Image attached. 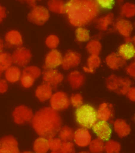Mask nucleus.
<instances>
[{
	"instance_id": "nucleus-39",
	"label": "nucleus",
	"mask_w": 135,
	"mask_h": 153,
	"mask_svg": "<svg viewBox=\"0 0 135 153\" xmlns=\"http://www.w3.org/2000/svg\"><path fill=\"white\" fill-rule=\"evenodd\" d=\"M75 152L74 144L72 142L62 141L59 153H74Z\"/></svg>"
},
{
	"instance_id": "nucleus-48",
	"label": "nucleus",
	"mask_w": 135,
	"mask_h": 153,
	"mask_svg": "<svg viewBox=\"0 0 135 153\" xmlns=\"http://www.w3.org/2000/svg\"><path fill=\"white\" fill-rule=\"evenodd\" d=\"M4 45L3 41L0 38V53L3 51Z\"/></svg>"
},
{
	"instance_id": "nucleus-28",
	"label": "nucleus",
	"mask_w": 135,
	"mask_h": 153,
	"mask_svg": "<svg viewBox=\"0 0 135 153\" xmlns=\"http://www.w3.org/2000/svg\"><path fill=\"white\" fill-rule=\"evenodd\" d=\"M102 45L101 42L97 39H92L86 44V49L90 55H99L102 50Z\"/></svg>"
},
{
	"instance_id": "nucleus-22",
	"label": "nucleus",
	"mask_w": 135,
	"mask_h": 153,
	"mask_svg": "<svg viewBox=\"0 0 135 153\" xmlns=\"http://www.w3.org/2000/svg\"><path fill=\"white\" fill-rule=\"evenodd\" d=\"M114 130L120 138L127 137L131 132V128L125 120L117 119L114 123Z\"/></svg>"
},
{
	"instance_id": "nucleus-40",
	"label": "nucleus",
	"mask_w": 135,
	"mask_h": 153,
	"mask_svg": "<svg viewBox=\"0 0 135 153\" xmlns=\"http://www.w3.org/2000/svg\"><path fill=\"white\" fill-rule=\"evenodd\" d=\"M70 101L72 105L77 108H79L83 104V97L79 94L72 95Z\"/></svg>"
},
{
	"instance_id": "nucleus-49",
	"label": "nucleus",
	"mask_w": 135,
	"mask_h": 153,
	"mask_svg": "<svg viewBox=\"0 0 135 153\" xmlns=\"http://www.w3.org/2000/svg\"><path fill=\"white\" fill-rule=\"evenodd\" d=\"M2 72H1V71H0V76H1V74H2Z\"/></svg>"
},
{
	"instance_id": "nucleus-4",
	"label": "nucleus",
	"mask_w": 135,
	"mask_h": 153,
	"mask_svg": "<svg viewBox=\"0 0 135 153\" xmlns=\"http://www.w3.org/2000/svg\"><path fill=\"white\" fill-rule=\"evenodd\" d=\"M50 15L48 8L43 6L36 5L32 8L27 16L30 22L38 26H43L49 20Z\"/></svg>"
},
{
	"instance_id": "nucleus-10",
	"label": "nucleus",
	"mask_w": 135,
	"mask_h": 153,
	"mask_svg": "<svg viewBox=\"0 0 135 153\" xmlns=\"http://www.w3.org/2000/svg\"><path fill=\"white\" fill-rule=\"evenodd\" d=\"M45 70L43 73L44 82L50 84L53 89H56L58 85L63 80V75L55 68H46Z\"/></svg>"
},
{
	"instance_id": "nucleus-13",
	"label": "nucleus",
	"mask_w": 135,
	"mask_h": 153,
	"mask_svg": "<svg viewBox=\"0 0 135 153\" xmlns=\"http://www.w3.org/2000/svg\"><path fill=\"white\" fill-rule=\"evenodd\" d=\"M62 59L63 56L60 51L56 49H52L46 56L44 69H54L61 65Z\"/></svg>"
},
{
	"instance_id": "nucleus-47",
	"label": "nucleus",
	"mask_w": 135,
	"mask_h": 153,
	"mask_svg": "<svg viewBox=\"0 0 135 153\" xmlns=\"http://www.w3.org/2000/svg\"><path fill=\"white\" fill-rule=\"evenodd\" d=\"M125 42L126 43H132L134 44L135 43V37H131V36L125 38Z\"/></svg>"
},
{
	"instance_id": "nucleus-14",
	"label": "nucleus",
	"mask_w": 135,
	"mask_h": 153,
	"mask_svg": "<svg viewBox=\"0 0 135 153\" xmlns=\"http://www.w3.org/2000/svg\"><path fill=\"white\" fill-rule=\"evenodd\" d=\"M5 42V45L7 48H18L22 46L23 44L22 36L15 30H12L6 33Z\"/></svg>"
},
{
	"instance_id": "nucleus-43",
	"label": "nucleus",
	"mask_w": 135,
	"mask_h": 153,
	"mask_svg": "<svg viewBox=\"0 0 135 153\" xmlns=\"http://www.w3.org/2000/svg\"><path fill=\"white\" fill-rule=\"evenodd\" d=\"M8 85L7 81L4 79H0V93L3 94L7 91Z\"/></svg>"
},
{
	"instance_id": "nucleus-42",
	"label": "nucleus",
	"mask_w": 135,
	"mask_h": 153,
	"mask_svg": "<svg viewBox=\"0 0 135 153\" xmlns=\"http://www.w3.org/2000/svg\"><path fill=\"white\" fill-rule=\"evenodd\" d=\"M126 73L130 76L135 78V62H133L130 64L126 68Z\"/></svg>"
},
{
	"instance_id": "nucleus-5",
	"label": "nucleus",
	"mask_w": 135,
	"mask_h": 153,
	"mask_svg": "<svg viewBox=\"0 0 135 153\" xmlns=\"http://www.w3.org/2000/svg\"><path fill=\"white\" fill-rule=\"evenodd\" d=\"M41 74V71L36 66L25 67L20 78L21 84L25 88L31 87L33 85L35 79L39 77Z\"/></svg>"
},
{
	"instance_id": "nucleus-3",
	"label": "nucleus",
	"mask_w": 135,
	"mask_h": 153,
	"mask_svg": "<svg viewBox=\"0 0 135 153\" xmlns=\"http://www.w3.org/2000/svg\"><path fill=\"white\" fill-rule=\"evenodd\" d=\"M75 114L77 122L83 128H91L98 120L97 111L89 105L78 108Z\"/></svg>"
},
{
	"instance_id": "nucleus-50",
	"label": "nucleus",
	"mask_w": 135,
	"mask_h": 153,
	"mask_svg": "<svg viewBox=\"0 0 135 153\" xmlns=\"http://www.w3.org/2000/svg\"><path fill=\"white\" fill-rule=\"evenodd\" d=\"M119 2H121V1H120V0H119Z\"/></svg>"
},
{
	"instance_id": "nucleus-12",
	"label": "nucleus",
	"mask_w": 135,
	"mask_h": 153,
	"mask_svg": "<svg viewBox=\"0 0 135 153\" xmlns=\"http://www.w3.org/2000/svg\"><path fill=\"white\" fill-rule=\"evenodd\" d=\"M92 130L98 138L103 141H107L110 138L112 130L107 121H97L93 126Z\"/></svg>"
},
{
	"instance_id": "nucleus-34",
	"label": "nucleus",
	"mask_w": 135,
	"mask_h": 153,
	"mask_svg": "<svg viewBox=\"0 0 135 153\" xmlns=\"http://www.w3.org/2000/svg\"><path fill=\"white\" fill-rule=\"evenodd\" d=\"M89 150L92 153H101L104 151V141L99 138L91 141L89 144Z\"/></svg>"
},
{
	"instance_id": "nucleus-17",
	"label": "nucleus",
	"mask_w": 135,
	"mask_h": 153,
	"mask_svg": "<svg viewBox=\"0 0 135 153\" xmlns=\"http://www.w3.org/2000/svg\"><path fill=\"white\" fill-rule=\"evenodd\" d=\"M116 30L119 34L126 38L131 36L134 29L133 24L127 19H119L115 24Z\"/></svg>"
},
{
	"instance_id": "nucleus-8",
	"label": "nucleus",
	"mask_w": 135,
	"mask_h": 153,
	"mask_svg": "<svg viewBox=\"0 0 135 153\" xmlns=\"http://www.w3.org/2000/svg\"><path fill=\"white\" fill-rule=\"evenodd\" d=\"M14 121L18 125H23L26 123L31 122L34 114L32 110L25 105H20L16 107L13 114Z\"/></svg>"
},
{
	"instance_id": "nucleus-38",
	"label": "nucleus",
	"mask_w": 135,
	"mask_h": 153,
	"mask_svg": "<svg viewBox=\"0 0 135 153\" xmlns=\"http://www.w3.org/2000/svg\"><path fill=\"white\" fill-rule=\"evenodd\" d=\"M118 77L113 74L107 78L106 84L107 88L109 90L114 91L117 88Z\"/></svg>"
},
{
	"instance_id": "nucleus-16",
	"label": "nucleus",
	"mask_w": 135,
	"mask_h": 153,
	"mask_svg": "<svg viewBox=\"0 0 135 153\" xmlns=\"http://www.w3.org/2000/svg\"><path fill=\"white\" fill-rule=\"evenodd\" d=\"M73 140L78 146L84 147L90 144L91 141V136L86 128H79L75 132Z\"/></svg>"
},
{
	"instance_id": "nucleus-24",
	"label": "nucleus",
	"mask_w": 135,
	"mask_h": 153,
	"mask_svg": "<svg viewBox=\"0 0 135 153\" xmlns=\"http://www.w3.org/2000/svg\"><path fill=\"white\" fill-rule=\"evenodd\" d=\"M101 59L99 55H90L88 58L86 66L83 67L86 73H93L100 65Z\"/></svg>"
},
{
	"instance_id": "nucleus-20",
	"label": "nucleus",
	"mask_w": 135,
	"mask_h": 153,
	"mask_svg": "<svg viewBox=\"0 0 135 153\" xmlns=\"http://www.w3.org/2000/svg\"><path fill=\"white\" fill-rule=\"evenodd\" d=\"M52 87L48 83L44 82L37 88L36 97L41 102H44L50 98L52 95Z\"/></svg>"
},
{
	"instance_id": "nucleus-2",
	"label": "nucleus",
	"mask_w": 135,
	"mask_h": 153,
	"mask_svg": "<svg viewBox=\"0 0 135 153\" xmlns=\"http://www.w3.org/2000/svg\"><path fill=\"white\" fill-rule=\"evenodd\" d=\"M31 121L36 133L40 137L47 139L55 137L62 125L61 116L50 107L39 109L34 115Z\"/></svg>"
},
{
	"instance_id": "nucleus-6",
	"label": "nucleus",
	"mask_w": 135,
	"mask_h": 153,
	"mask_svg": "<svg viewBox=\"0 0 135 153\" xmlns=\"http://www.w3.org/2000/svg\"><path fill=\"white\" fill-rule=\"evenodd\" d=\"M32 57L31 51L22 46L17 48L12 55L13 63L20 67H26L31 61Z\"/></svg>"
},
{
	"instance_id": "nucleus-33",
	"label": "nucleus",
	"mask_w": 135,
	"mask_h": 153,
	"mask_svg": "<svg viewBox=\"0 0 135 153\" xmlns=\"http://www.w3.org/2000/svg\"><path fill=\"white\" fill-rule=\"evenodd\" d=\"M75 35L77 41L81 43L89 42L90 39V32L84 27H77L75 30Z\"/></svg>"
},
{
	"instance_id": "nucleus-44",
	"label": "nucleus",
	"mask_w": 135,
	"mask_h": 153,
	"mask_svg": "<svg viewBox=\"0 0 135 153\" xmlns=\"http://www.w3.org/2000/svg\"><path fill=\"white\" fill-rule=\"evenodd\" d=\"M126 95H127V97L130 100L134 102L135 101V88L134 87L130 88Z\"/></svg>"
},
{
	"instance_id": "nucleus-25",
	"label": "nucleus",
	"mask_w": 135,
	"mask_h": 153,
	"mask_svg": "<svg viewBox=\"0 0 135 153\" xmlns=\"http://www.w3.org/2000/svg\"><path fill=\"white\" fill-rule=\"evenodd\" d=\"M66 4L63 0H49L47 3L48 10L55 14H65Z\"/></svg>"
},
{
	"instance_id": "nucleus-9",
	"label": "nucleus",
	"mask_w": 135,
	"mask_h": 153,
	"mask_svg": "<svg viewBox=\"0 0 135 153\" xmlns=\"http://www.w3.org/2000/svg\"><path fill=\"white\" fill-rule=\"evenodd\" d=\"M81 61V55L79 53L73 51H68L63 56L61 67L67 71L77 67Z\"/></svg>"
},
{
	"instance_id": "nucleus-45",
	"label": "nucleus",
	"mask_w": 135,
	"mask_h": 153,
	"mask_svg": "<svg viewBox=\"0 0 135 153\" xmlns=\"http://www.w3.org/2000/svg\"><path fill=\"white\" fill-rule=\"evenodd\" d=\"M7 16L6 9L4 7L0 5V23L3 21V19Z\"/></svg>"
},
{
	"instance_id": "nucleus-19",
	"label": "nucleus",
	"mask_w": 135,
	"mask_h": 153,
	"mask_svg": "<svg viewBox=\"0 0 135 153\" xmlns=\"http://www.w3.org/2000/svg\"><path fill=\"white\" fill-rule=\"evenodd\" d=\"M67 80L69 82L71 87L73 90L80 88L85 82L84 76L80 72L75 71L71 72L67 76Z\"/></svg>"
},
{
	"instance_id": "nucleus-7",
	"label": "nucleus",
	"mask_w": 135,
	"mask_h": 153,
	"mask_svg": "<svg viewBox=\"0 0 135 153\" xmlns=\"http://www.w3.org/2000/svg\"><path fill=\"white\" fill-rule=\"evenodd\" d=\"M50 99L51 108L56 111L66 110L70 105V101L68 96L62 91L55 93Z\"/></svg>"
},
{
	"instance_id": "nucleus-41",
	"label": "nucleus",
	"mask_w": 135,
	"mask_h": 153,
	"mask_svg": "<svg viewBox=\"0 0 135 153\" xmlns=\"http://www.w3.org/2000/svg\"><path fill=\"white\" fill-rule=\"evenodd\" d=\"M100 8L110 9L114 4V0H96Z\"/></svg>"
},
{
	"instance_id": "nucleus-36",
	"label": "nucleus",
	"mask_w": 135,
	"mask_h": 153,
	"mask_svg": "<svg viewBox=\"0 0 135 153\" xmlns=\"http://www.w3.org/2000/svg\"><path fill=\"white\" fill-rule=\"evenodd\" d=\"M49 149L52 153H59L61 148L62 141L60 138H50L48 139Z\"/></svg>"
},
{
	"instance_id": "nucleus-29",
	"label": "nucleus",
	"mask_w": 135,
	"mask_h": 153,
	"mask_svg": "<svg viewBox=\"0 0 135 153\" xmlns=\"http://www.w3.org/2000/svg\"><path fill=\"white\" fill-rule=\"evenodd\" d=\"M33 149L36 153H46L49 150V142L46 138L41 137L35 140Z\"/></svg>"
},
{
	"instance_id": "nucleus-46",
	"label": "nucleus",
	"mask_w": 135,
	"mask_h": 153,
	"mask_svg": "<svg viewBox=\"0 0 135 153\" xmlns=\"http://www.w3.org/2000/svg\"><path fill=\"white\" fill-rule=\"evenodd\" d=\"M22 1H26L30 7L32 8L36 6L37 1H40L41 0H22Z\"/></svg>"
},
{
	"instance_id": "nucleus-21",
	"label": "nucleus",
	"mask_w": 135,
	"mask_h": 153,
	"mask_svg": "<svg viewBox=\"0 0 135 153\" xmlns=\"http://www.w3.org/2000/svg\"><path fill=\"white\" fill-rule=\"evenodd\" d=\"M118 54L126 61L131 59L135 56L134 44L125 43L121 45L118 49Z\"/></svg>"
},
{
	"instance_id": "nucleus-26",
	"label": "nucleus",
	"mask_w": 135,
	"mask_h": 153,
	"mask_svg": "<svg viewBox=\"0 0 135 153\" xmlns=\"http://www.w3.org/2000/svg\"><path fill=\"white\" fill-rule=\"evenodd\" d=\"M5 71L6 79L10 83L18 81L21 76V71L20 68L16 66H11Z\"/></svg>"
},
{
	"instance_id": "nucleus-30",
	"label": "nucleus",
	"mask_w": 135,
	"mask_h": 153,
	"mask_svg": "<svg viewBox=\"0 0 135 153\" xmlns=\"http://www.w3.org/2000/svg\"><path fill=\"white\" fill-rule=\"evenodd\" d=\"M58 133L62 141L72 142L74 138L75 131L68 126H62Z\"/></svg>"
},
{
	"instance_id": "nucleus-32",
	"label": "nucleus",
	"mask_w": 135,
	"mask_h": 153,
	"mask_svg": "<svg viewBox=\"0 0 135 153\" xmlns=\"http://www.w3.org/2000/svg\"><path fill=\"white\" fill-rule=\"evenodd\" d=\"M120 15L126 18H131L135 14V6L134 4L126 2L122 6L120 9Z\"/></svg>"
},
{
	"instance_id": "nucleus-18",
	"label": "nucleus",
	"mask_w": 135,
	"mask_h": 153,
	"mask_svg": "<svg viewBox=\"0 0 135 153\" xmlns=\"http://www.w3.org/2000/svg\"><path fill=\"white\" fill-rule=\"evenodd\" d=\"M97 112L98 120L107 121L114 117V108L110 103H102L100 105Z\"/></svg>"
},
{
	"instance_id": "nucleus-1",
	"label": "nucleus",
	"mask_w": 135,
	"mask_h": 153,
	"mask_svg": "<svg viewBox=\"0 0 135 153\" xmlns=\"http://www.w3.org/2000/svg\"><path fill=\"white\" fill-rule=\"evenodd\" d=\"M100 9L96 0H69L65 14L72 26L84 27L96 19Z\"/></svg>"
},
{
	"instance_id": "nucleus-15",
	"label": "nucleus",
	"mask_w": 135,
	"mask_h": 153,
	"mask_svg": "<svg viewBox=\"0 0 135 153\" xmlns=\"http://www.w3.org/2000/svg\"><path fill=\"white\" fill-rule=\"evenodd\" d=\"M107 65L112 70H119L126 64V61L117 53L113 52L108 55L105 58Z\"/></svg>"
},
{
	"instance_id": "nucleus-37",
	"label": "nucleus",
	"mask_w": 135,
	"mask_h": 153,
	"mask_svg": "<svg viewBox=\"0 0 135 153\" xmlns=\"http://www.w3.org/2000/svg\"><path fill=\"white\" fill-rule=\"evenodd\" d=\"M60 42V39L57 36L52 34L47 37L45 40V44L49 49H56L58 46Z\"/></svg>"
},
{
	"instance_id": "nucleus-35",
	"label": "nucleus",
	"mask_w": 135,
	"mask_h": 153,
	"mask_svg": "<svg viewBox=\"0 0 135 153\" xmlns=\"http://www.w3.org/2000/svg\"><path fill=\"white\" fill-rule=\"evenodd\" d=\"M121 145L118 142L113 140H107L105 143L104 151L108 153H119L121 150Z\"/></svg>"
},
{
	"instance_id": "nucleus-11",
	"label": "nucleus",
	"mask_w": 135,
	"mask_h": 153,
	"mask_svg": "<svg viewBox=\"0 0 135 153\" xmlns=\"http://www.w3.org/2000/svg\"><path fill=\"white\" fill-rule=\"evenodd\" d=\"M19 152L17 141L13 136H6L0 139V153Z\"/></svg>"
},
{
	"instance_id": "nucleus-23",
	"label": "nucleus",
	"mask_w": 135,
	"mask_h": 153,
	"mask_svg": "<svg viewBox=\"0 0 135 153\" xmlns=\"http://www.w3.org/2000/svg\"><path fill=\"white\" fill-rule=\"evenodd\" d=\"M114 20V14L112 13H109L96 20V28L103 32L107 31L109 26L113 24Z\"/></svg>"
},
{
	"instance_id": "nucleus-27",
	"label": "nucleus",
	"mask_w": 135,
	"mask_h": 153,
	"mask_svg": "<svg viewBox=\"0 0 135 153\" xmlns=\"http://www.w3.org/2000/svg\"><path fill=\"white\" fill-rule=\"evenodd\" d=\"M132 84V81L129 78L119 77L117 88L114 91L119 94L126 95Z\"/></svg>"
},
{
	"instance_id": "nucleus-31",
	"label": "nucleus",
	"mask_w": 135,
	"mask_h": 153,
	"mask_svg": "<svg viewBox=\"0 0 135 153\" xmlns=\"http://www.w3.org/2000/svg\"><path fill=\"white\" fill-rule=\"evenodd\" d=\"M13 64L12 55L7 52L0 53V71L2 73L12 66Z\"/></svg>"
}]
</instances>
